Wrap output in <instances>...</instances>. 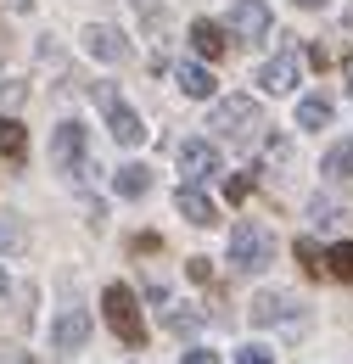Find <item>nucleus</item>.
Instances as JSON below:
<instances>
[{
	"label": "nucleus",
	"mask_w": 353,
	"mask_h": 364,
	"mask_svg": "<svg viewBox=\"0 0 353 364\" xmlns=\"http://www.w3.org/2000/svg\"><path fill=\"white\" fill-rule=\"evenodd\" d=\"M90 95H95V107L107 112V129H112V140H118V146H140V140H146L140 118H135L130 107L118 101V90H112V85H90Z\"/></svg>",
	"instance_id": "4"
},
{
	"label": "nucleus",
	"mask_w": 353,
	"mask_h": 364,
	"mask_svg": "<svg viewBox=\"0 0 353 364\" xmlns=\"http://www.w3.org/2000/svg\"><path fill=\"white\" fill-rule=\"evenodd\" d=\"M297 6H309V11H314V6H325V0H297Z\"/></svg>",
	"instance_id": "28"
},
{
	"label": "nucleus",
	"mask_w": 353,
	"mask_h": 364,
	"mask_svg": "<svg viewBox=\"0 0 353 364\" xmlns=\"http://www.w3.org/2000/svg\"><path fill=\"white\" fill-rule=\"evenodd\" d=\"M269 23H275V17H269L264 0H236V6H230V34H241V40H264Z\"/></svg>",
	"instance_id": "7"
},
{
	"label": "nucleus",
	"mask_w": 353,
	"mask_h": 364,
	"mask_svg": "<svg viewBox=\"0 0 353 364\" xmlns=\"http://www.w3.org/2000/svg\"><path fill=\"white\" fill-rule=\"evenodd\" d=\"M236 364H275V353H269V348H241Z\"/></svg>",
	"instance_id": "24"
},
{
	"label": "nucleus",
	"mask_w": 353,
	"mask_h": 364,
	"mask_svg": "<svg viewBox=\"0 0 353 364\" xmlns=\"http://www.w3.org/2000/svg\"><path fill=\"white\" fill-rule=\"evenodd\" d=\"M342 85H348V95H353V56L342 62Z\"/></svg>",
	"instance_id": "26"
},
{
	"label": "nucleus",
	"mask_w": 353,
	"mask_h": 364,
	"mask_svg": "<svg viewBox=\"0 0 353 364\" xmlns=\"http://www.w3.org/2000/svg\"><path fill=\"white\" fill-rule=\"evenodd\" d=\"M101 309H107V325H112L130 348H146V319H140V303H135L130 286H118V280H112V286L101 291Z\"/></svg>",
	"instance_id": "3"
},
{
	"label": "nucleus",
	"mask_w": 353,
	"mask_h": 364,
	"mask_svg": "<svg viewBox=\"0 0 353 364\" xmlns=\"http://www.w3.org/2000/svg\"><path fill=\"white\" fill-rule=\"evenodd\" d=\"M269 258H275V235L264 225H253V219H241V225L230 230V264L241 274H258L269 269Z\"/></svg>",
	"instance_id": "2"
},
{
	"label": "nucleus",
	"mask_w": 353,
	"mask_h": 364,
	"mask_svg": "<svg viewBox=\"0 0 353 364\" xmlns=\"http://www.w3.org/2000/svg\"><path fill=\"white\" fill-rule=\"evenodd\" d=\"M85 342H90V314L73 303L68 314L56 319V348H62V353H73V348H85Z\"/></svg>",
	"instance_id": "10"
},
{
	"label": "nucleus",
	"mask_w": 353,
	"mask_h": 364,
	"mask_svg": "<svg viewBox=\"0 0 353 364\" xmlns=\"http://www.w3.org/2000/svg\"><path fill=\"white\" fill-rule=\"evenodd\" d=\"M174 79H179V90H185V95H196V101H208V95L219 90L214 68H202V62H179V68H174Z\"/></svg>",
	"instance_id": "11"
},
{
	"label": "nucleus",
	"mask_w": 353,
	"mask_h": 364,
	"mask_svg": "<svg viewBox=\"0 0 353 364\" xmlns=\"http://www.w3.org/2000/svg\"><path fill=\"white\" fill-rule=\"evenodd\" d=\"M297 264H303L309 274H325V252H320L314 241H297Z\"/></svg>",
	"instance_id": "21"
},
{
	"label": "nucleus",
	"mask_w": 353,
	"mask_h": 364,
	"mask_svg": "<svg viewBox=\"0 0 353 364\" xmlns=\"http://www.w3.org/2000/svg\"><path fill=\"white\" fill-rule=\"evenodd\" d=\"M191 46H196L202 56H208V62H214V56H224V46H230V40H224V28H219V23L196 17V23H191Z\"/></svg>",
	"instance_id": "14"
},
{
	"label": "nucleus",
	"mask_w": 353,
	"mask_h": 364,
	"mask_svg": "<svg viewBox=\"0 0 353 364\" xmlns=\"http://www.w3.org/2000/svg\"><path fill=\"white\" fill-rule=\"evenodd\" d=\"M6 6H11V11H28V0H6Z\"/></svg>",
	"instance_id": "27"
},
{
	"label": "nucleus",
	"mask_w": 353,
	"mask_h": 364,
	"mask_svg": "<svg viewBox=\"0 0 353 364\" xmlns=\"http://www.w3.org/2000/svg\"><path fill=\"white\" fill-rule=\"evenodd\" d=\"M163 325H169V331H179V336H191V331H196L202 319H196V314H185V309H179V314H169V319H163Z\"/></svg>",
	"instance_id": "23"
},
{
	"label": "nucleus",
	"mask_w": 353,
	"mask_h": 364,
	"mask_svg": "<svg viewBox=\"0 0 353 364\" xmlns=\"http://www.w3.org/2000/svg\"><path fill=\"white\" fill-rule=\"evenodd\" d=\"M208 129H219V140H230V146H253V140H264L269 118L253 95H224L208 118Z\"/></svg>",
	"instance_id": "1"
},
{
	"label": "nucleus",
	"mask_w": 353,
	"mask_h": 364,
	"mask_svg": "<svg viewBox=\"0 0 353 364\" xmlns=\"http://www.w3.org/2000/svg\"><path fill=\"white\" fill-rule=\"evenodd\" d=\"M331 124V101L325 95H303L297 101V129H325Z\"/></svg>",
	"instance_id": "16"
},
{
	"label": "nucleus",
	"mask_w": 353,
	"mask_h": 364,
	"mask_svg": "<svg viewBox=\"0 0 353 364\" xmlns=\"http://www.w3.org/2000/svg\"><path fill=\"white\" fill-rule=\"evenodd\" d=\"M174 208L185 213V225H219V208H214V202H208V196H202L196 185H185V191H179V196H174Z\"/></svg>",
	"instance_id": "12"
},
{
	"label": "nucleus",
	"mask_w": 353,
	"mask_h": 364,
	"mask_svg": "<svg viewBox=\"0 0 353 364\" xmlns=\"http://www.w3.org/2000/svg\"><path fill=\"white\" fill-rule=\"evenodd\" d=\"M28 247V225L17 213H0V252H23Z\"/></svg>",
	"instance_id": "18"
},
{
	"label": "nucleus",
	"mask_w": 353,
	"mask_h": 364,
	"mask_svg": "<svg viewBox=\"0 0 353 364\" xmlns=\"http://www.w3.org/2000/svg\"><path fill=\"white\" fill-rule=\"evenodd\" d=\"M179 364H219V353H208V348H196V353H185Z\"/></svg>",
	"instance_id": "25"
},
{
	"label": "nucleus",
	"mask_w": 353,
	"mask_h": 364,
	"mask_svg": "<svg viewBox=\"0 0 353 364\" xmlns=\"http://www.w3.org/2000/svg\"><path fill=\"white\" fill-rule=\"evenodd\" d=\"M112 191H118V196H146V191H152V168H140V163H124V168L112 174Z\"/></svg>",
	"instance_id": "15"
},
{
	"label": "nucleus",
	"mask_w": 353,
	"mask_h": 364,
	"mask_svg": "<svg viewBox=\"0 0 353 364\" xmlns=\"http://www.w3.org/2000/svg\"><path fill=\"white\" fill-rule=\"evenodd\" d=\"M286 319H292V297H280V291L253 297V325H286Z\"/></svg>",
	"instance_id": "13"
},
{
	"label": "nucleus",
	"mask_w": 353,
	"mask_h": 364,
	"mask_svg": "<svg viewBox=\"0 0 353 364\" xmlns=\"http://www.w3.org/2000/svg\"><path fill=\"white\" fill-rule=\"evenodd\" d=\"M79 46H85L95 62H124V56H130V40H124L118 28H107V23H90L85 34H79Z\"/></svg>",
	"instance_id": "6"
},
{
	"label": "nucleus",
	"mask_w": 353,
	"mask_h": 364,
	"mask_svg": "<svg viewBox=\"0 0 353 364\" xmlns=\"http://www.w3.org/2000/svg\"><path fill=\"white\" fill-rule=\"evenodd\" d=\"M51 157H56V168H79V163H85V124H79V118H73V124H56Z\"/></svg>",
	"instance_id": "9"
},
{
	"label": "nucleus",
	"mask_w": 353,
	"mask_h": 364,
	"mask_svg": "<svg viewBox=\"0 0 353 364\" xmlns=\"http://www.w3.org/2000/svg\"><path fill=\"white\" fill-rule=\"evenodd\" d=\"M179 174H185L191 185L214 180V174H219V146H208V140H185V146H179Z\"/></svg>",
	"instance_id": "5"
},
{
	"label": "nucleus",
	"mask_w": 353,
	"mask_h": 364,
	"mask_svg": "<svg viewBox=\"0 0 353 364\" xmlns=\"http://www.w3.org/2000/svg\"><path fill=\"white\" fill-rule=\"evenodd\" d=\"M325 174H331V180H348L353 174V140H342V146L325 151Z\"/></svg>",
	"instance_id": "20"
},
{
	"label": "nucleus",
	"mask_w": 353,
	"mask_h": 364,
	"mask_svg": "<svg viewBox=\"0 0 353 364\" xmlns=\"http://www.w3.org/2000/svg\"><path fill=\"white\" fill-rule=\"evenodd\" d=\"M325 274H337V280L353 286V241H337V247L325 252Z\"/></svg>",
	"instance_id": "19"
},
{
	"label": "nucleus",
	"mask_w": 353,
	"mask_h": 364,
	"mask_svg": "<svg viewBox=\"0 0 353 364\" xmlns=\"http://www.w3.org/2000/svg\"><path fill=\"white\" fill-rule=\"evenodd\" d=\"M297 50H280V56H269L264 68H258V85H264L269 95H286V90H297Z\"/></svg>",
	"instance_id": "8"
},
{
	"label": "nucleus",
	"mask_w": 353,
	"mask_h": 364,
	"mask_svg": "<svg viewBox=\"0 0 353 364\" xmlns=\"http://www.w3.org/2000/svg\"><path fill=\"white\" fill-rule=\"evenodd\" d=\"M23 151H28V129H23L17 118H0V157H11V163H17Z\"/></svg>",
	"instance_id": "17"
},
{
	"label": "nucleus",
	"mask_w": 353,
	"mask_h": 364,
	"mask_svg": "<svg viewBox=\"0 0 353 364\" xmlns=\"http://www.w3.org/2000/svg\"><path fill=\"white\" fill-rule=\"evenodd\" d=\"M0 291H6V274H0Z\"/></svg>",
	"instance_id": "29"
},
{
	"label": "nucleus",
	"mask_w": 353,
	"mask_h": 364,
	"mask_svg": "<svg viewBox=\"0 0 353 364\" xmlns=\"http://www.w3.org/2000/svg\"><path fill=\"white\" fill-rule=\"evenodd\" d=\"M253 180H258L253 168H247V174H230V180H224V196H230V202H247V191H253Z\"/></svg>",
	"instance_id": "22"
}]
</instances>
